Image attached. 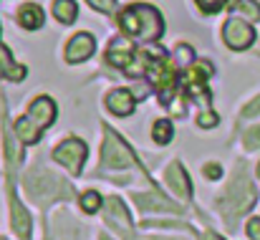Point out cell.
Here are the masks:
<instances>
[{
	"mask_svg": "<svg viewBox=\"0 0 260 240\" xmlns=\"http://www.w3.org/2000/svg\"><path fill=\"white\" fill-rule=\"evenodd\" d=\"M121 28L126 36L132 38H144V41H157L165 31V20L159 15L157 8L152 5H144V3H137V5H129L121 18H119Z\"/></svg>",
	"mask_w": 260,
	"mask_h": 240,
	"instance_id": "1",
	"label": "cell"
},
{
	"mask_svg": "<svg viewBox=\"0 0 260 240\" xmlns=\"http://www.w3.org/2000/svg\"><path fill=\"white\" fill-rule=\"evenodd\" d=\"M255 200H258V197H255L253 182L248 179L245 169L238 167L235 174H233V179H230V185H228V190L222 192L220 213H222L225 218H240V215H245V213L255 205Z\"/></svg>",
	"mask_w": 260,
	"mask_h": 240,
	"instance_id": "2",
	"label": "cell"
},
{
	"mask_svg": "<svg viewBox=\"0 0 260 240\" xmlns=\"http://www.w3.org/2000/svg\"><path fill=\"white\" fill-rule=\"evenodd\" d=\"M25 192L30 195V200H36L38 205H48L53 200H66L74 195V187L63 179H58L56 174L33 167L30 174L25 177Z\"/></svg>",
	"mask_w": 260,
	"mask_h": 240,
	"instance_id": "3",
	"label": "cell"
},
{
	"mask_svg": "<svg viewBox=\"0 0 260 240\" xmlns=\"http://www.w3.org/2000/svg\"><path fill=\"white\" fill-rule=\"evenodd\" d=\"M86 144L79 139V137H69L66 142H61L56 149H53V160L58 164H63L71 174H81L84 169V162H86Z\"/></svg>",
	"mask_w": 260,
	"mask_h": 240,
	"instance_id": "4",
	"label": "cell"
},
{
	"mask_svg": "<svg viewBox=\"0 0 260 240\" xmlns=\"http://www.w3.org/2000/svg\"><path fill=\"white\" fill-rule=\"evenodd\" d=\"M101 162H104V167H116V169H124V167L134 164L129 147L109 129H106V139H104V147H101Z\"/></svg>",
	"mask_w": 260,
	"mask_h": 240,
	"instance_id": "5",
	"label": "cell"
},
{
	"mask_svg": "<svg viewBox=\"0 0 260 240\" xmlns=\"http://www.w3.org/2000/svg\"><path fill=\"white\" fill-rule=\"evenodd\" d=\"M222 38H225V43H228L233 51H245V48L253 46V41H255V31H253L245 20H240V18H230V20L222 25Z\"/></svg>",
	"mask_w": 260,
	"mask_h": 240,
	"instance_id": "6",
	"label": "cell"
},
{
	"mask_svg": "<svg viewBox=\"0 0 260 240\" xmlns=\"http://www.w3.org/2000/svg\"><path fill=\"white\" fill-rule=\"evenodd\" d=\"M25 116H28V122H30L36 129H41V132L48 129V127L53 124V119H56V104H53V99H51V96H36V99L30 101Z\"/></svg>",
	"mask_w": 260,
	"mask_h": 240,
	"instance_id": "7",
	"label": "cell"
},
{
	"mask_svg": "<svg viewBox=\"0 0 260 240\" xmlns=\"http://www.w3.org/2000/svg\"><path fill=\"white\" fill-rule=\"evenodd\" d=\"M93 51H96V38H93L91 33H86V31H81V33H76V36L69 41L63 56H66L69 64H81V61L91 58Z\"/></svg>",
	"mask_w": 260,
	"mask_h": 240,
	"instance_id": "8",
	"label": "cell"
},
{
	"mask_svg": "<svg viewBox=\"0 0 260 240\" xmlns=\"http://www.w3.org/2000/svg\"><path fill=\"white\" fill-rule=\"evenodd\" d=\"M106 218H109V225L116 233H121L126 240H134L132 225H129V213H126V207L121 205L119 197H106Z\"/></svg>",
	"mask_w": 260,
	"mask_h": 240,
	"instance_id": "9",
	"label": "cell"
},
{
	"mask_svg": "<svg viewBox=\"0 0 260 240\" xmlns=\"http://www.w3.org/2000/svg\"><path fill=\"white\" fill-rule=\"evenodd\" d=\"M106 58H109V64L111 66H116V69H129L132 64H134V48H132V43L126 41V38H114L111 43H109V51H106Z\"/></svg>",
	"mask_w": 260,
	"mask_h": 240,
	"instance_id": "10",
	"label": "cell"
},
{
	"mask_svg": "<svg viewBox=\"0 0 260 240\" xmlns=\"http://www.w3.org/2000/svg\"><path fill=\"white\" fill-rule=\"evenodd\" d=\"M134 104H137V99H134V94L126 91V88H114V91L106 96V109H109L111 114H116V116H129V114L134 111Z\"/></svg>",
	"mask_w": 260,
	"mask_h": 240,
	"instance_id": "11",
	"label": "cell"
},
{
	"mask_svg": "<svg viewBox=\"0 0 260 240\" xmlns=\"http://www.w3.org/2000/svg\"><path fill=\"white\" fill-rule=\"evenodd\" d=\"M43 23H46V13H43L41 5L25 3V5L18 8V25H20V28H25V31H38V28H43Z\"/></svg>",
	"mask_w": 260,
	"mask_h": 240,
	"instance_id": "12",
	"label": "cell"
},
{
	"mask_svg": "<svg viewBox=\"0 0 260 240\" xmlns=\"http://www.w3.org/2000/svg\"><path fill=\"white\" fill-rule=\"evenodd\" d=\"M165 179H167V185L172 187L179 197H189V195H192L189 177H187V172H184V167H182L179 162H172V164L167 167V172H165Z\"/></svg>",
	"mask_w": 260,
	"mask_h": 240,
	"instance_id": "13",
	"label": "cell"
},
{
	"mask_svg": "<svg viewBox=\"0 0 260 240\" xmlns=\"http://www.w3.org/2000/svg\"><path fill=\"white\" fill-rule=\"evenodd\" d=\"M10 215H13V230L18 233V238H25L30 235V218L28 213L23 210V205L18 202L15 195H10Z\"/></svg>",
	"mask_w": 260,
	"mask_h": 240,
	"instance_id": "14",
	"label": "cell"
},
{
	"mask_svg": "<svg viewBox=\"0 0 260 240\" xmlns=\"http://www.w3.org/2000/svg\"><path fill=\"white\" fill-rule=\"evenodd\" d=\"M134 200H137V205L147 213V210H170V213H182V207L179 205H170L167 200H162V197H157V195H134Z\"/></svg>",
	"mask_w": 260,
	"mask_h": 240,
	"instance_id": "15",
	"label": "cell"
},
{
	"mask_svg": "<svg viewBox=\"0 0 260 240\" xmlns=\"http://www.w3.org/2000/svg\"><path fill=\"white\" fill-rule=\"evenodd\" d=\"M0 76H5L10 81H20L25 76V66H18L5 48H0Z\"/></svg>",
	"mask_w": 260,
	"mask_h": 240,
	"instance_id": "16",
	"label": "cell"
},
{
	"mask_svg": "<svg viewBox=\"0 0 260 240\" xmlns=\"http://www.w3.org/2000/svg\"><path fill=\"white\" fill-rule=\"evenodd\" d=\"M53 15H56L58 23L71 25L76 20V3L74 0H56L53 3Z\"/></svg>",
	"mask_w": 260,
	"mask_h": 240,
	"instance_id": "17",
	"label": "cell"
},
{
	"mask_svg": "<svg viewBox=\"0 0 260 240\" xmlns=\"http://www.w3.org/2000/svg\"><path fill=\"white\" fill-rule=\"evenodd\" d=\"M172 122L170 119H157L154 122V127H152V139L157 142V144H170L172 142Z\"/></svg>",
	"mask_w": 260,
	"mask_h": 240,
	"instance_id": "18",
	"label": "cell"
},
{
	"mask_svg": "<svg viewBox=\"0 0 260 240\" xmlns=\"http://www.w3.org/2000/svg\"><path fill=\"white\" fill-rule=\"evenodd\" d=\"M101 205H104V197H101L96 190H86V192L81 195V210L88 213V215L99 213V210H101Z\"/></svg>",
	"mask_w": 260,
	"mask_h": 240,
	"instance_id": "19",
	"label": "cell"
},
{
	"mask_svg": "<svg viewBox=\"0 0 260 240\" xmlns=\"http://www.w3.org/2000/svg\"><path fill=\"white\" fill-rule=\"evenodd\" d=\"M238 8H240V13H243L248 20H260V5L255 0H240Z\"/></svg>",
	"mask_w": 260,
	"mask_h": 240,
	"instance_id": "20",
	"label": "cell"
},
{
	"mask_svg": "<svg viewBox=\"0 0 260 240\" xmlns=\"http://www.w3.org/2000/svg\"><path fill=\"white\" fill-rule=\"evenodd\" d=\"M197 3V8L205 13V15H212V13H217L220 8H225L230 0H194Z\"/></svg>",
	"mask_w": 260,
	"mask_h": 240,
	"instance_id": "21",
	"label": "cell"
},
{
	"mask_svg": "<svg viewBox=\"0 0 260 240\" xmlns=\"http://www.w3.org/2000/svg\"><path fill=\"white\" fill-rule=\"evenodd\" d=\"M243 144H245V149H260V127H253V129H248L245 132V139H243Z\"/></svg>",
	"mask_w": 260,
	"mask_h": 240,
	"instance_id": "22",
	"label": "cell"
},
{
	"mask_svg": "<svg viewBox=\"0 0 260 240\" xmlns=\"http://www.w3.org/2000/svg\"><path fill=\"white\" fill-rule=\"evenodd\" d=\"M91 8H96L99 13H111L116 8V0H88Z\"/></svg>",
	"mask_w": 260,
	"mask_h": 240,
	"instance_id": "23",
	"label": "cell"
},
{
	"mask_svg": "<svg viewBox=\"0 0 260 240\" xmlns=\"http://www.w3.org/2000/svg\"><path fill=\"white\" fill-rule=\"evenodd\" d=\"M174 56H177V61H179V64H189V61H192V48H189V46H184V43H179V46H177V51H174Z\"/></svg>",
	"mask_w": 260,
	"mask_h": 240,
	"instance_id": "24",
	"label": "cell"
},
{
	"mask_svg": "<svg viewBox=\"0 0 260 240\" xmlns=\"http://www.w3.org/2000/svg\"><path fill=\"white\" fill-rule=\"evenodd\" d=\"M202 129H212V127H217V116L212 114V111H202L200 114V122H197Z\"/></svg>",
	"mask_w": 260,
	"mask_h": 240,
	"instance_id": "25",
	"label": "cell"
},
{
	"mask_svg": "<svg viewBox=\"0 0 260 240\" xmlns=\"http://www.w3.org/2000/svg\"><path fill=\"white\" fill-rule=\"evenodd\" d=\"M243 116L245 119H253V116H260V96L258 99H253L245 109H243Z\"/></svg>",
	"mask_w": 260,
	"mask_h": 240,
	"instance_id": "26",
	"label": "cell"
},
{
	"mask_svg": "<svg viewBox=\"0 0 260 240\" xmlns=\"http://www.w3.org/2000/svg\"><path fill=\"white\" fill-rule=\"evenodd\" d=\"M202 172H205V177H210V179H220L222 167H220V164H205V167H202Z\"/></svg>",
	"mask_w": 260,
	"mask_h": 240,
	"instance_id": "27",
	"label": "cell"
},
{
	"mask_svg": "<svg viewBox=\"0 0 260 240\" xmlns=\"http://www.w3.org/2000/svg\"><path fill=\"white\" fill-rule=\"evenodd\" d=\"M248 235L253 240H260V218H250L248 220Z\"/></svg>",
	"mask_w": 260,
	"mask_h": 240,
	"instance_id": "28",
	"label": "cell"
},
{
	"mask_svg": "<svg viewBox=\"0 0 260 240\" xmlns=\"http://www.w3.org/2000/svg\"><path fill=\"white\" fill-rule=\"evenodd\" d=\"M205 240H222V238H220V235H215V233H207V235H205Z\"/></svg>",
	"mask_w": 260,
	"mask_h": 240,
	"instance_id": "29",
	"label": "cell"
},
{
	"mask_svg": "<svg viewBox=\"0 0 260 240\" xmlns=\"http://www.w3.org/2000/svg\"><path fill=\"white\" fill-rule=\"evenodd\" d=\"M258 179H260V164H258Z\"/></svg>",
	"mask_w": 260,
	"mask_h": 240,
	"instance_id": "30",
	"label": "cell"
},
{
	"mask_svg": "<svg viewBox=\"0 0 260 240\" xmlns=\"http://www.w3.org/2000/svg\"><path fill=\"white\" fill-rule=\"evenodd\" d=\"M101 240H111V238H106V235H104V238H101Z\"/></svg>",
	"mask_w": 260,
	"mask_h": 240,
	"instance_id": "31",
	"label": "cell"
}]
</instances>
